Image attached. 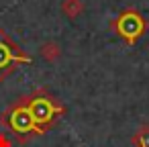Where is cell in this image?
Wrapping results in <instances>:
<instances>
[{
  "instance_id": "6da1fadb",
  "label": "cell",
  "mask_w": 149,
  "mask_h": 147,
  "mask_svg": "<svg viewBox=\"0 0 149 147\" xmlns=\"http://www.w3.org/2000/svg\"><path fill=\"white\" fill-rule=\"evenodd\" d=\"M23 102H25L27 110L31 112V116H33V121H35V125H37V129H39V133H45V129H47L59 114H63V110H65L53 96H49V94L43 92V90L35 92L33 96H25Z\"/></svg>"
},
{
  "instance_id": "7a4b0ae2",
  "label": "cell",
  "mask_w": 149,
  "mask_h": 147,
  "mask_svg": "<svg viewBox=\"0 0 149 147\" xmlns=\"http://www.w3.org/2000/svg\"><path fill=\"white\" fill-rule=\"evenodd\" d=\"M2 123L17 135L19 141H27L31 135H41L39 129H37V125H35V121H33V116H31V112L27 110V106H25L23 100H19L17 104H13L6 110V114L2 116Z\"/></svg>"
},
{
  "instance_id": "3957f363",
  "label": "cell",
  "mask_w": 149,
  "mask_h": 147,
  "mask_svg": "<svg viewBox=\"0 0 149 147\" xmlns=\"http://www.w3.org/2000/svg\"><path fill=\"white\" fill-rule=\"evenodd\" d=\"M29 57L4 35V31H0V82L4 78H8L19 63H27Z\"/></svg>"
},
{
  "instance_id": "277c9868",
  "label": "cell",
  "mask_w": 149,
  "mask_h": 147,
  "mask_svg": "<svg viewBox=\"0 0 149 147\" xmlns=\"http://www.w3.org/2000/svg\"><path fill=\"white\" fill-rule=\"evenodd\" d=\"M143 31V21L137 17V15H125L120 21H118V33L129 41L133 43Z\"/></svg>"
},
{
  "instance_id": "5b68a950",
  "label": "cell",
  "mask_w": 149,
  "mask_h": 147,
  "mask_svg": "<svg viewBox=\"0 0 149 147\" xmlns=\"http://www.w3.org/2000/svg\"><path fill=\"white\" fill-rule=\"evenodd\" d=\"M86 4L84 0H61V13L70 19V21H76L82 13H84Z\"/></svg>"
},
{
  "instance_id": "8992f818",
  "label": "cell",
  "mask_w": 149,
  "mask_h": 147,
  "mask_svg": "<svg viewBox=\"0 0 149 147\" xmlns=\"http://www.w3.org/2000/svg\"><path fill=\"white\" fill-rule=\"evenodd\" d=\"M39 51H41V57H43L45 61H55V59L61 55V47H59V43H55V41H45Z\"/></svg>"
},
{
  "instance_id": "52a82bcc",
  "label": "cell",
  "mask_w": 149,
  "mask_h": 147,
  "mask_svg": "<svg viewBox=\"0 0 149 147\" xmlns=\"http://www.w3.org/2000/svg\"><path fill=\"white\" fill-rule=\"evenodd\" d=\"M133 143L137 147H149V127H141L135 137H133Z\"/></svg>"
},
{
  "instance_id": "ba28073f",
  "label": "cell",
  "mask_w": 149,
  "mask_h": 147,
  "mask_svg": "<svg viewBox=\"0 0 149 147\" xmlns=\"http://www.w3.org/2000/svg\"><path fill=\"white\" fill-rule=\"evenodd\" d=\"M0 147H13V143H10V139L4 135V133H0Z\"/></svg>"
}]
</instances>
